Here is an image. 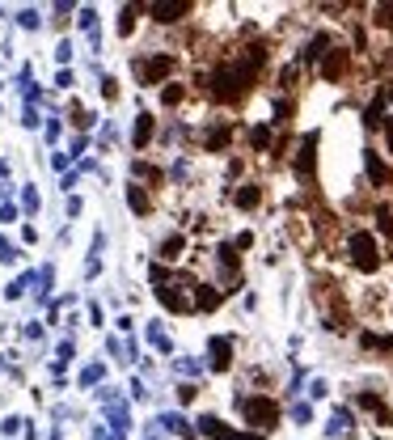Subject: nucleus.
I'll return each mask as SVG.
<instances>
[{
	"label": "nucleus",
	"mask_w": 393,
	"mask_h": 440,
	"mask_svg": "<svg viewBox=\"0 0 393 440\" xmlns=\"http://www.w3.org/2000/svg\"><path fill=\"white\" fill-rule=\"evenodd\" d=\"M0 369H5V360H0Z\"/></svg>",
	"instance_id": "50"
},
{
	"label": "nucleus",
	"mask_w": 393,
	"mask_h": 440,
	"mask_svg": "<svg viewBox=\"0 0 393 440\" xmlns=\"http://www.w3.org/2000/svg\"><path fill=\"white\" fill-rule=\"evenodd\" d=\"M385 144H389V157H393V119L385 123Z\"/></svg>",
	"instance_id": "48"
},
{
	"label": "nucleus",
	"mask_w": 393,
	"mask_h": 440,
	"mask_svg": "<svg viewBox=\"0 0 393 440\" xmlns=\"http://www.w3.org/2000/svg\"><path fill=\"white\" fill-rule=\"evenodd\" d=\"M127 204H131V212H140V216H149V212H153V199H149V191H144L140 182H131V186H127Z\"/></svg>",
	"instance_id": "20"
},
{
	"label": "nucleus",
	"mask_w": 393,
	"mask_h": 440,
	"mask_svg": "<svg viewBox=\"0 0 393 440\" xmlns=\"http://www.w3.org/2000/svg\"><path fill=\"white\" fill-rule=\"evenodd\" d=\"M17 21H21L26 30H38V21H42V17H38V9H21V13H17Z\"/></svg>",
	"instance_id": "34"
},
{
	"label": "nucleus",
	"mask_w": 393,
	"mask_h": 440,
	"mask_svg": "<svg viewBox=\"0 0 393 440\" xmlns=\"http://www.w3.org/2000/svg\"><path fill=\"white\" fill-rule=\"evenodd\" d=\"M51 280H55V267H38V276H34V297L38 301L51 297Z\"/></svg>",
	"instance_id": "23"
},
{
	"label": "nucleus",
	"mask_w": 393,
	"mask_h": 440,
	"mask_svg": "<svg viewBox=\"0 0 393 440\" xmlns=\"http://www.w3.org/2000/svg\"><path fill=\"white\" fill-rule=\"evenodd\" d=\"M127 398H136V402H140V398H149V389H144V381H136V377H131V385H127Z\"/></svg>",
	"instance_id": "38"
},
{
	"label": "nucleus",
	"mask_w": 393,
	"mask_h": 440,
	"mask_svg": "<svg viewBox=\"0 0 393 440\" xmlns=\"http://www.w3.org/2000/svg\"><path fill=\"white\" fill-rule=\"evenodd\" d=\"M317 132H305L301 144H296V157H292V169H296L301 182H313V169H317Z\"/></svg>",
	"instance_id": "6"
},
{
	"label": "nucleus",
	"mask_w": 393,
	"mask_h": 440,
	"mask_svg": "<svg viewBox=\"0 0 393 440\" xmlns=\"http://www.w3.org/2000/svg\"><path fill=\"white\" fill-rule=\"evenodd\" d=\"M47 140H60V119L51 114V123H47Z\"/></svg>",
	"instance_id": "45"
},
{
	"label": "nucleus",
	"mask_w": 393,
	"mask_h": 440,
	"mask_svg": "<svg viewBox=\"0 0 393 440\" xmlns=\"http://www.w3.org/2000/svg\"><path fill=\"white\" fill-rule=\"evenodd\" d=\"M169 72H174V56H169V51H153V56H144V60L136 64V77H140L144 85H161Z\"/></svg>",
	"instance_id": "5"
},
{
	"label": "nucleus",
	"mask_w": 393,
	"mask_h": 440,
	"mask_svg": "<svg viewBox=\"0 0 393 440\" xmlns=\"http://www.w3.org/2000/svg\"><path fill=\"white\" fill-rule=\"evenodd\" d=\"M216 262H220V284H233L237 271H241V254H237L233 241H225V246L216 250Z\"/></svg>",
	"instance_id": "12"
},
{
	"label": "nucleus",
	"mask_w": 393,
	"mask_h": 440,
	"mask_svg": "<svg viewBox=\"0 0 393 440\" xmlns=\"http://www.w3.org/2000/svg\"><path fill=\"white\" fill-rule=\"evenodd\" d=\"M55 56H60V64H68V60H72V42H68V38L55 47Z\"/></svg>",
	"instance_id": "43"
},
{
	"label": "nucleus",
	"mask_w": 393,
	"mask_h": 440,
	"mask_svg": "<svg viewBox=\"0 0 393 440\" xmlns=\"http://www.w3.org/2000/svg\"><path fill=\"white\" fill-rule=\"evenodd\" d=\"M21 424H26V419H17V415H9V419L0 424V432H9V436H13V432H21Z\"/></svg>",
	"instance_id": "41"
},
{
	"label": "nucleus",
	"mask_w": 393,
	"mask_h": 440,
	"mask_svg": "<svg viewBox=\"0 0 393 440\" xmlns=\"http://www.w3.org/2000/svg\"><path fill=\"white\" fill-rule=\"evenodd\" d=\"M334 47H338V42H334L330 34H313V38L305 42V51H301V60H296V64H317V60H326Z\"/></svg>",
	"instance_id": "14"
},
{
	"label": "nucleus",
	"mask_w": 393,
	"mask_h": 440,
	"mask_svg": "<svg viewBox=\"0 0 393 440\" xmlns=\"http://www.w3.org/2000/svg\"><path fill=\"white\" fill-rule=\"evenodd\" d=\"M131 174H140V178H149V182H161V169H153V165H144V161H136V165H131Z\"/></svg>",
	"instance_id": "32"
},
{
	"label": "nucleus",
	"mask_w": 393,
	"mask_h": 440,
	"mask_svg": "<svg viewBox=\"0 0 393 440\" xmlns=\"http://www.w3.org/2000/svg\"><path fill=\"white\" fill-rule=\"evenodd\" d=\"M21 208H26V212H38V191H34V186H26V195H21Z\"/></svg>",
	"instance_id": "36"
},
{
	"label": "nucleus",
	"mask_w": 393,
	"mask_h": 440,
	"mask_svg": "<svg viewBox=\"0 0 393 440\" xmlns=\"http://www.w3.org/2000/svg\"><path fill=\"white\" fill-rule=\"evenodd\" d=\"M93 26H97V13H93V9H81V30L93 34Z\"/></svg>",
	"instance_id": "40"
},
{
	"label": "nucleus",
	"mask_w": 393,
	"mask_h": 440,
	"mask_svg": "<svg viewBox=\"0 0 393 440\" xmlns=\"http://www.w3.org/2000/svg\"><path fill=\"white\" fill-rule=\"evenodd\" d=\"M149 140H153V114L140 110V114H136V127H131V144H136V149H144Z\"/></svg>",
	"instance_id": "18"
},
{
	"label": "nucleus",
	"mask_w": 393,
	"mask_h": 440,
	"mask_svg": "<svg viewBox=\"0 0 393 440\" xmlns=\"http://www.w3.org/2000/svg\"><path fill=\"white\" fill-rule=\"evenodd\" d=\"M149 13L161 21V26H169V21H182L186 13H194L190 0H157V5H149Z\"/></svg>",
	"instance_id": "10"
},
{
	"label": "nucleus",
	"mask_w": 393,
	"mask_h": 440,
	"mask_svg": "<svg viewBox=\"0 0 393 440\" xmlns=\"http://www.w3.org/2000/svg\"><path fill=\"white\" fill-rule=\"evenodd\" d=\"M288 415H292V424H301V428H305V424H313V402H292V411H288Z\"/></svg>",
	"instance_id": "28"
},
{
	"label": "nucleus",
	"mask_w": 393,
	"mask_h": 440,
	"mask_svg": "<svg viewBox=\"0 0 393 440\" xmlns=\"http://www.w3.org/2000/svg\"><path fill=\"white\" fill-rule=\"evenodd\" d=\"M194 428H199L207 440H266V436H258V432H233L225 419H216V415H199Z\"/></svg>",
	"instance_id": "7"
},
{
	"label": "nucleus",
	"mask_w": 393,
	"mask_h": 440,
	"mask_svg": "<svg viewBox=\"0 0 393 440\" xmlns=\"http://www.w3.org/2000/svg\"><path fill=\"white\" fill-rule=\"evenodd\" d=\"M220 301H225V288H216V284H199V309H216Z\"/></svg>",
	"instance_id": "25"
},
{
	"label": "nucleus",
	"mask_w": 393,
	"mask_h": 440,
	"mask_svg": "<svg viewBox=\"0 0 393 440\" xmlns=\"http://www.w3.org/2000/svg\"><path fill=\"white\" fill-rule=\"evenodd\" d=\"M174 369H178V373H190V377H194V373H203V364H199V360H186V356H178V360H174Z\"/></svg>",
	"instance_id": "33"
},
{
	"label": "nucleus",
	"mask_w": 393,
	"mask_h": 440,
	"mask_svg": "<svg viewBox=\"0 0 393 440\" xmlns=\"http://www.w3.org/2000/svg\"><path fill=\"white\" fill-rule=\"evenodd\" d=\"M182 97H186V89H182V85H165V89H161V102H165V106H178Z\"/></svg>",
	"instance_id": "31"
},
{
	"label": "nucleus",
	"mask_w": 393,
	"mask_h": 440,
	"mask_svg": "<svg viewBox=\"0 0 393 440\" xmlns=\"http://www.w3.org/2000/svg\"><path fill=\"white\" fill-rule=\"evenodd\" d=\"M182 246H186V237H182V233H174V237H165L161 246H157V258H161V262H174V258L182 254Z\"/></svg>",
	"instance_id": "21"
},
{
	"label": "nucleus",
	"mask_w": 393,
	"mask_h": 440,
	"mask_svg": "<svg viewBox=\"0 0 393 440\" xmlns=\"http://www.w3.org/2000/svg\"><path fill=\"white\" fill-rule=\"evenodd\" d=\"M68 161H72V153H55V157H51V165H55V169H64Z\"/></svg>",
	"instance_id": "47"
},
{
	"label": "nucleus",
	"mask_w": 393,
	"mask_h": 440,
	"mask_svg": "<svg viewBox=\"0 0 393 440\" xmlns=\"http://www.w3.org/2000/svg\"><path fill=\"white\" fill-rule=\"evenodd\" d=\"M377 229H381V237H393V208L389 204L377 208Z\"/></svg>",
	"instance_id": "29"
},
{
	"label": "nucleus",
	"mask_w": 393,
	"mask_h": 440,
	"mask_svg": "<svg viewBox=\"0 0 393 440\" xmlns=\"http://www.w3.org/2000/svg\"><path fill=\"white\" fill-rule=\"evenodd\" d=\"M364 169H368V182L372 186H393V169L381 161L377 149H364Z\"/></svg>",
	"instance_id": "11"
},
{
	"label": "nucleus",
	"mask_w": 393,
	"mask_h": 440,
	"mask_svg": "<svg viewBox=\"0 0 393 440\" xmlns=\"http://www.w3.org/2000/svg\"><path fill=\"white\" fill-rule=\"evenodd\" d=\"M102 411H106V419H110V432H114V440H123V432H127V424H131V415H127V402H123L114 389H102Z\"/></svg>",
	"instance_id": "8"
},
{
	"label": "nucleus",
	"mask_w": 393,
	"mask_h": 440,
	"mask_svg": "<svg viewBox=\"0 0 393 440\" xmlns=\"http://www.w3.org/2000/svg\"><path fill=\"white\" fill-rule=\"evenodd\" d=\"M207 369H212V373H229V369H233V334L207 339Z\"/></svg>",
	"instance_id": "9"
},
{
	"label": "nucleus",
	"mask_w": 393,
	"mask_h": 440,
	"mask_svg": "<svg viewBox=\"0 0 393 440\" xmlns=\"http://www.w3.org/2000/svg\"><path fill=\"white\" fill-rule=\"evenodd\" d=\"M237 411H241V419L250 424L258 436L271 432V428H279V415H283L271 394H237Z\"/></svg>",
	"instance_id": "3"
},
{
	"label": "nucleus",
	"mask_w": 393,
	"mask_h": 440,
	"mask_svg": "<svg viewBox=\"0 0 393 440\" xmlns=\"http://www.w3.org/2000/svg\"><path fill=\"white\" fill-rule=\"evenodd\" d=\"M330 394V385L322 381V377H317V381H309V398H326Z\"/></svg>",
	"instance_id": "37"
},
{
	"label": "nucleus",
	"mask_w": 393,
	"mask_h": 440,
	"mask_svg": "<svg viewBox=\"0 0 393 440\" xmlns=\"http://www.w3.org/2000/svg\"><path fill=\"white\" fill-rule=\"evenodd\" d=\"M229 140H233V127H229V123H216V127L203 136V149H207V153H225Z\"/></svg>",
	"instance_id": "16"
},
{
	"label": "nucleus",
	"mask_w": 393,
	"mask_h": 440,
	"mask_svg": "<svg viewBox=\"0 0 393 440\" xmlns=\"http://www.w3.org/2000/svg\"><path fill=\"white\" fill-rule=\"evenodd\" d=\"M136 17H140V5H123V17H118V34L123 38L136 30Z\"/></svg>",
	"instance_id": "26"
},
{
	"label": "nucleus",
	"mask_w": 393,
	"mask_h": 440,
	"mask_svg": "<svg viewBox=\"0 0 393 440\" xmlns=\"http://www.w3.org/2000/svg\"><path fill=\"white\" fill-rule=\"evenodd\" d=\"M21 254H17V246H13V241H5V237H0V262H17Z\"/></svg>",
	"instance_id": "35"
},
{
	"label": "nucleus",
	"mask_w": 393,
	"mask_h": 440,
	"mask_svg": "<svg viewBox=\"0 0 393 440\" xmlns=\"http://www.w3.org/2000/svg\"><path fill=\"white\" fill-rule=\"evenodd\" d=\"M271 144H275V127H271V123L250 127V149H254V153H271Z\"/></svg>",
	"instance_id": "17"
},
{
	"label": "nucleus",
	"mask_w": 393,
	"mask_h": 440,
	"mask_svg": "<svg viewBox=\"0 0 393 440\" xmlns=\"http://www.w3.org/2000/svg\"><path fill=\"white\" fill-rule=\"evenodd\" d=\"M194 394H199V385H190V381L178 385V398H182V402H194Z\"/></svg>",
	"instance_id": "39"
},
{
	"label": "nucleus",
	"mask_w": 393,
	"mask_h": 440,
	"mask_svg": "<svg viewBox=\"0 0 393 440\" xmlns=\"http://www.w3.org/2000/svg\"><path fill=\"white\" fill-rule=\"evenodd\" d=\"M347 258H351V267L355 271H377L381 267V237L372 233V229H351L347 233Z\"/></svg>",
	"instance_id": "4"
},
{
	"label": "nucleus",
	"mask_w": 393,
	"mask_h": 440,
	"mask_svg": "<svg viewBox=\"0 0 393 440\" xmlns=\"http://www.w3.org/2000/svg\"><path fill=\"white\" fill-rule=\"evenodd\" d=\"M153 284H157V301L174 313H199V280L194 276H174L157 262L153 267Z\"/></svg>",
	"instance_id": "2"
},
{
	"label": "nucleus",
	"mask_w": 393,
	"mask_h": 440,
	"mask_svg": "<svg viewBox=\"0 0 393 440\" xmlns=\"http://www.w3.org/2000/svg\"><path fill=\"white\" fill-rule=\"evenodd\" d=\"M102 93H106V97H118V89H114V77H102Z\"/></svg>",
	"instance_id": "46"
},
{
	"label": "nucleus",
	"mask_w": 393,
	"mask_h": 440,
	"mask_svg": "<svg viewBox=\"0 0 393 440\" xmlns=\"http://www.w3.org/2000/svg\"><path fill=\"white\" fill-rule=\"evenodd\" d=\"M153 428H161V432H174V436H186V419H182V415L178 411H165V415H157V419H153Z\"/></svg>",
	"instance_id": "19"
},
{
	"label": "nucleus",
	"mask_w": 393,
	"mask_h": 440,
	"mask_svg": "<svg viewBox=\"0 0 393 440\" xmlns=\"http://www.w3.org/2000/svg\"><path fill=\"white\" fill-rule=\"evenodd\" d=\"M55 85H60V89H68V85H72V68H60V77H55Z\"/></svg>",
	"instance_id": "44"
},
{
	"label": "nucleus",
	"mask_w": 393,
	"mask_h": 440,
	"mask_svg": "<svg viewBox=\"0 0 393 440\" xmlns=\"http://www.w3.org/2000/svg\"><path fill=\"white\" fill-rule=\"evenodd\" d=\"M21 123H26V127H30V132H34V127H38V123H42V119H38V110H34V106H26V119H21Z\"/></svg>",
	"instance_id": "42"
},
{
	"label": "nucleus",
	"mask_w": 393,
	"mask_h": 440,
	"mask_svg": "<svg viewBox=\"0 0 393 440\" xmlns=\"http://www.w3.org/2000/svg\"><path fill=\"white\" fill-rule=\"evenodd\" d=\"M262 64H266V42H250V47H241V51L225 56V60H220L207 77H203L212 102H225V106H229V102H241V97L254 89Z\"/></svg>",
	"instance_id": "1"
},
{
	"label": "nucleus",
	"mask_w": 393,
	"mask_h": 440,
	"mask_svg": "<svg viewBox=\"0 0 393 440\" xmlns=\"http://www.w3.org/2000/svg\"><path fill=\"white\" fill-rule=\"evenodd\" d=\"M351 424H355V415H351V406H334V419H330V436H342V432H351Z\"/></svg>",
	"instance_id": "22"
},
{
	"label": "nucleus",
	"mask_w": 393,
	"mask_h": 440,
	"mask_svg": "<svg viewBox=\"0 0 393 440\" xmlns=\"http://www.w3.org/2000/svg\"><path fill=\"white\" fill-rule=\"evenodd\" d=\"M233 204H237L241 212H254V208L262 204V186H258V182H241V186L233 191Z\"/></svg>",
	"instance_id": "15"
},
{
	"label": "nucleus",
	"mask_w": 393,
	"mask_h": 440,
	"mask_svg": "<svg viewBox=\"0 0 393 440\" xmlns=\"http://www.w3.org/2000/svg\"><path fill=\"white\" fill-rule=\"evenodd\" d=\"M389 68H393V47H389Z\"/></svg>",
	"instance_id": "49"
},
{
	"label": "nucleus",
	"mask_w": 393,
	"mask_h": 440,
	"mask_svg": "<svg viewBox=\"0 0 393 440\" xmlns=\"http://www.w3.org/2000/svg\"><path fill=\"white\" fill-rule=\"evenodd\" d=\"M149 339H153V347H157V352L174 356V339L165 334V326H161V322H149Z\"/></svg>",
	"instance_id": "24"
},
{
	"label": "nucleus",
	"mask_w": 393,
	"mask_h": 440,
	"mask_svg": "<svg viewBox=\"0 0 393 440\" xmlns=\"http://www.w3.org/2000/svg\"><path fill=\"white\" fill-rule=\"evenodd\" d=\"M97 381H106V369H102V364H85V369H81V385L93 389Z\"/></svg>",
	"instance_id": "27"
},
{
	"label": "nucleus",
	"mask_w": 393,
	"mask_h": 440,
	"mask_svg": "<svg viewBox=\"0 0 393 440\" xmlns=\"http://www.w3.org/2000/svg\"><path fill=\"white\" fill-rule=\"evenodd\" d=\"M72 352H77V343H72V339H64V343L55 347V356H60V360H55V373H64V364L72 360Z\"/></svg>",
	"instance_id": "30"
},
{
	"label": "nucleus",
	"mask_w": 393,
	"mask_h": 440,
	"mask_svg": "<svg viewBox=\"0 0 393 440\" xmlns=\"http://www.w3.org/2000/svg\"><path fill=\"white\" fill-rule=\"evenodd\" d=\"M347 68H351V56L347 51H342V47H334V51L322 60V81H342V77H347Z\"/></svg>",
	"instance_id": "13"
},
{
	"label": "nucleus",
	"mask_w": 393,
	"mask_h": 440,
	"mask_svg": "<svg viewBox=\"0 0 393 440\" xmlns=\"http://www.w3.org/2000/svg\"><path fill=\"white\" fill-rule=\"evenodd\" d=\"M149 440H157V436H149Z\"/></svg>",
	"instance_id": "51"
}]
</instances>
